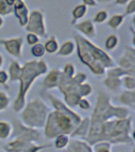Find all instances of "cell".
<instances>
[{
  "label": "cell",
  "mask_w": 135,
  "mask_h": 152,
  "mask_svg": "<svg viewBox=\"0 0 135 152\" xmlns=\"http://www.w3.org/2000/svg\"><path fill=\"white\" fill-rule=\"evenodd\" d=\"M56 44L54 41H50L47 45H46V48H47L49 52H53L54 50L56 49Z\"/></svg>",
  "instance_id": "obj_3"
},
{
  "label": "cell",
  "mask_w": 135,
  "mask_h": 152,
  "mask_svg": "<svg viewBox=\"0 0 135 152\" xmlns=\"http://www.w3.org/2000/svg\"><path fill=\"white\" fill-rule=\"evenodd\" d=\"M5 104H6V99L3 96L0 94V107L3 106Z\"/></svg>",
  "instance_id": "obj_7"
},
{
  "label": "cell",
  "mask_w": 135,
  "mask_h": 152,
  "mask_svg": "<svg viewBox=\"0 0 135 152\" xmlns=\"http://www.w3.org/2000/svg\"><path fill=\"white\" fill-rule=\"evenodd\" d=\"M115 38L112 37H111L108 40H107V48H111L113 47L114 45H115Z\"/></svg>",
  "instance_id": "obj_5"
},
{
  "label": "cell",
  "mask_w": 135,
  "mask_h": 152,
  "mask_svg": "<svg viewBox=\"0 0 135 152\" xmlns=\"http://www.w3.org/2000/svg\"><path fill=\"white\" fill-rule=\"evenodd\" d=\"M7 78V76L4 73H1L0 74V82H4Z\"/></svg>",
  "instance_id": "obj_8"
},
{
  "label": "cell",
  "mask_w": 135,
  "mask_h": 152,
  "mask_svg": "<svg viewBox=\"0 0 135 152\" xmlns=\"http://www.w3.org/2000/svg\"><path fill=\"white\" fill-rule=\"evenodd\" d=\"M33 53L36 56H40L43 53V48L40 45H36L34 48H33Z\"/></svg>",
  "instance_id": "obj_4"
},
{
  "label": "cell",
  "mask_w": 135,
  "mask_h": 152,
  "mask_svg": "<svg viewBox=\"0 0 135 152\" xmlns=\"http://www.w3.org/2000/svg\"><path fill=\"white\" fill-rule=\"evenodd\" d=\"M8 49L13 53H17L18 51V45L17 44L16 41H11L7 45Z\"/></svg>",
  "instance_id": "obj_1"
},
{
  "label": "cell",
  "mask_w": 135,
  "mask_h": 152,
  "mask_svg": "<svg viewBox=\"0 0 135 152\" xmlns=\"http://www.w3.org/2000/svg\"><path fill=\"white\" fill-rule=\"evenodd\" d=\"M59 124L62 126V128H64V129L69 128V126H70V121L65 116H62L61 118H60V120H59Z\"/></svg>",
  "instance_id": "obj_2"
},
{
  "label": "cell",
  "mask_w": 135,
  "mask_h": 152,
  "mask_svg": "<svg viewBox=\"0 0 135 152\" xmlns=\"http://www.w3.org/2000/svg\"><path fill=\"white\" fill-rule=\"evenodd\" d=\"M28 41H29V43L33 44V43H34L36 41V37H34L33 35H29L28 36Z\"/></svg>",
  "instance_id": "obj_6"
}]
</instances>
